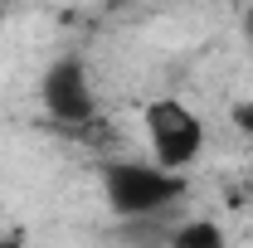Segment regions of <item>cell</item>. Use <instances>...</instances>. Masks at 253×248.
I'll return each mask as SVG.
<instances>
[{"label":"cell","instance_id":"1","mask_svg":"<svg viewBox=\"0 0 253 248\" xmlns=\"http://www.w3.org/2000/svg\"><path fill=\"white\" fill-rule=\"evenodd\" d=\"M102 195L122 219H156L185 195V175L161 170L156 161H107L102 165Z\"/></svg>","mask_w":253,"mask_h":248},{"label":"cell","instance_id":"2","mask_svg":"<svg viewBox=\"0 0 253 248\" xmlns=\"http://www.w3.org/2000/svg\"><path fill=\"white\" fill-rule=\"evenodd\" d=\"M146 141H151V156L161 170L185 175V165L205 146V122L180 97H156V102H146Z\"/></svg>","mask_w":253,"mask_h":248},{"label":"cell","instance_id":"3","mask_svg":"<svg viewBox=\"0 0 253 248\" xmlns=\"http://www.w3.org/2000/svg\"><path fill=\"white\" fill-rule=\"evenodd\" d=\"M44 107L59 126H93L97 122V102H93V88H88V68L83 59H59L49 63L44 73Z\"/></svg>","mask_w":253,"mask_h":248},{"label":"cell","instance_id":"4","mask_svg":"<svg viewBox=\"0 0 253 248\" xmlns=\"http://www.w3.org/2000/svg\"><path fill=\"white\" fill-rule=\"evenodd\" d=\"M170 248H224V234L210 219H190V224H180L170 234Z\"/></svg>","mask_w":253,"mask_h":248},{"label":"cell","instance_id":"5","mask_svg":"<svg viewBox=\"0 0 253 248\" xmlns=\"http://www.w3.org/2000/svg\"><path fill=\"white\" fill-rule=\"evenodd\" d=\"M234 122L244 126V131H253V102H239L234 107Z\"/></svg>","mask_w":253,"mask_h":248},{"label":"cell","instance_id":"6","mask_svg":"<svg viewBox=\"0 0 253 248\" xmlns=\"http://www.w3.org/2000/svg\"><path fill=\"white\" fill-rule=\"evenodd\" d=\"M244 34H249V44H253V5L244 10Z\"/></svg>","mask_w":253,"mask_h":248},{"label":"cell","instance_id":"7","mask_svg":"<svg viewBox=\"0 0 253 248\" xmlns=\"http://www.w3.org/2000/svg\"><path fill=\"white\" fill-rule=\"evenodd\" d=\"M0 248H20V234H5V239H0Z\"/></svg>","mask_w":253,"mask_h":248}]
</instances>
